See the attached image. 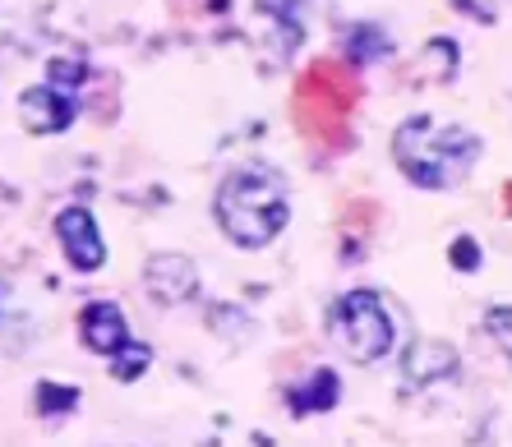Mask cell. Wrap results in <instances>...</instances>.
I'll return each mask as SVG.
<instances>
[{
	"label": "cell",
	"instance_id": "6da1fadb",
	"mask_svg": "<svg viewBox=\"0 0 512 447\" xmlns=\"http://www.w3.org/2000/svg\"><path fill=\"white\" fill-rule=\"evenodd\" d=\"M213 217L222 226V236L240 249H263L273 245L291 222V185L277 166L250 162L222 176L213 194Z\"/></svg>",
	"mask_w": 512,
	"mask_h": 447
},
{
	"label": "cell",
	"instance_id": "7a4b0ae2",
	"mask_svg": "<svg viewBox=\"0 0 512 447\" xmlns=\"http://www.w3.org/2000/svg\"><path fill=\"white\" fill-rule=\"evenodd\" d=\"M480 134L434 116H411L393 134V157L402 176L420 189H453L480 162Z\"/></svg>",
	"mask_w": 512,
	"mask_h": 447
},
{
	"label": "cell",
	"instance_id": "3957f363",
	"mask_svg": "<svg viewBox=\"0 0 512 447\" xmlns=\"http://www.w3.org/2000/svg\"><path fill=\"white\" fill-rule=\"evenodd\" d=\"M360 102V79L346 70L342 60H314L310 70L296 79V97H291V111H296V125L305 139L328 143V148H342L346 143V116L351 106Z\"/></svg>",
	"mask_w": 512,
	"mask_h": 447
},
{
	"label": "cell",
	"instance_id": "277c9868",
	"mask_svg": "<svg viewBox=\"0 0 512 447\" xmlns=\"http://www.w3.org/2000/svg\"><path fill=\"white\" fill-rule=\"evenodd\" d=\"M328 337L333 346L356 360V365H374L393 351V318L383 309V300L374 291H346L328 305Z\"/></svg>",
	"mask_w": 512,
	"mask_h": 447
},
{
	"label": "cell",
	"instance_id": "5b68a950",
	"mask_svg": "<svg viewBox=\"0 0 512 447\" xmlns=\"http://www.w3.org/2000/svg\"><path fill=\"white\" fill-rule=\"evenodd\" d=\"M56 240L60 254L74 272H97L107 263V240H102V226L84 203H70V208L56 212Z\"/></svg>",
	"mask_w": 512,
	"mask_h": 447
},
{
	"label": "cell",
	"instance_id": "8992f818",
	"mask_svg": "<svg viewBox=\"0 0 512 447\" xmlns=\"http://www.w3.org/2000/svg\"><path fill=\"white\" fill-rule=\"evenodd\" d=\"M19 116H24L28 134H65L79 116V102L56 83H37V88L19 93Z\"/></svg>",
	"mask_w": 512,
	"mask_h": 447
},
{
	"label": "cell",
	"instance_id": "52a82bcc",
	"mask_svg": "<svg viewBox=\"0 0 512 447\" xmlns=\"http://www.w3.org/2000/svg\"><path fill=\"white\" fill-rule=\"evenodd\" d=\"M143 286L157 305H190L199 295V268L185 254H153L143 263Z\"/></svg>",
	"mask_w": 512,
	"mask_h": 447
},
{
	"label": "cell",
	"instance_id": "ba28073f",
	"mask_svg": "<svg viewBox=\"0 0 512 447\" xmlns=\"http://www.w3.org/2000/svg\"><path fill=\"white\" fill-rule=\"evenodd\" d=\"M79 342H84L93 355L116 360V355L134 342L130 323H125V309H120L116 300H93V305H84L79 309Z\"/></svg>",
	"mask_w": 512,
	"mask_h": 447
},
{
	"label": "cell",
	"instance_id": "9c48e42d",
	"mask_svg": "<svg viewBox=\"0 0 512 447\" xmlns=\"http://www.w3.org/2000/svg\"><path fill=\"white\" fill-rule=\"evenodd\" d=\"M457 374V351L448 342H411L402 351V383L406 388H425V383H439V378H453Z\"/></svg>",
	"mask_w": 512,
	"mask_h": 447
},
{
	"label": "cell",
	"instance_id": "30bf717a",
	"mask_svg": "<svg viewBox=\"0 0 512 447\" xmlns=\"http://www.w3.org/2000/svg\"><path fill=\"white\" fill-rule=\"evenodd\" d=\"M337 397H342V378L333 369H310L305 383L286 392V406H291V415H323L337 406Z\"/></svg>",
	"mask_w": 512,
	"mask_h": 447
},
{
	"label": "cell",
	"instance_id": "8fae6325",
	"mask_svg": "<svg viewBox=\"0 0 512 447\" xmlns=\"http://www.w3.org/2000/svg\"><path fill=\"white\" fill-rule=\"evenodd\" d=\"M33 401H37V415H70L74 406H79V388L42 378V383H37V392H33Z\"/></svg>",
	"mask_w": 512,
	"mask_h": 447
},
{
	"label": "cell",
	"instance_id": "7c38bea8",
	"mask_svg": "<svg viewBox=\"0 0 512 447\" xmlns=\"http://www.w3.org/2000/svg\"><path fill=\"white\" fill-rule=\"evenodd\" d=\"M148 365H153V346L134 337V342L111 360V374H116V383H134V378L148 374Z\"/></svg>",
	"mask_w": 512,
	"mask_h": 447
},
{
	"label": "cell",
	"instance_id": "4fadbf2b",
	"mask_svg": "<svg viewBox=\"0 0 512 447\" xmlns=\"http://www.w3.org/2000/svg\"><path fill=\"white\" fill-rule=\"evenodd\" d=\"M47 83H56V88H65V93L84 88V83H88V65H84V56H56V60L47 65Z\"/></svg>",
	"mask_w": 512,
	"mask_h": 447
},
{
	"label": "cell",
	"instance_id": "5bb4252c",
	"mask_svg": "<svg viewBox=\"0 0 512 447\" xmlns=\"http://www.w3.org/2000/svg\"><path fill=\"white\" fill-rule=\"evenodd\" d=\"M485 332L494 337V346L508 355V365H512V305H494V309H489V314H485Z\"/></svg>",
	"mask_w": 512,
	"mask_h": 447
},
{
	"label": "cell",
	"instance_id": "9a60e30c",
	"mask_svg": "<svg viewBox=\"0 0 512 447\" xmlns=\"http://www.w3.org/2000/svg\"><path fill=\"white\" fill-rule=\"evenodd\" d=\"M448 259H453L457 272H476V268H480V245H476V236H457L453 249H448Z\"/></svg>",
	"mask_w": 512,
	"mask_h": 447
},
{
	"label": "cell",
	"instance_id": "2e32d148",
	"mask_svg": "<svg viewBox=\"0 0 512 447\" xmlns=\"http://www.w3.org/2000/svg\"><path fill=\"white\" fill-rule=\"evenodd\" d=\"M503 208H508V212H512V185H508V194H503Z\"/></svg>",
	"mask_w": 512,
	"mask_h": 447
}]
</instances>
